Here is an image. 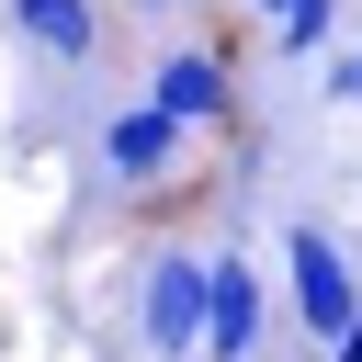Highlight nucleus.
Returning a JSON list of instances; mask_svg holds the SVG:
<instances>
[{"label":"nucleus","mask_w":362,"mask_h":362,"mask_svg":"<svg viewBox=\"0 0 362 362\" xmlns=\"http://www.w3.org/2000/svg\"><path fill=\"white\" fill-rule=\"evenodd\" d=\"M136 339L158 351V362H204V260H147V283H136Z\"/></svg>","instance_id":"3"},{"label":"nucleus","mask_w":362,"mask_h":362,"mask_svg":"<svg viewBox=\"0 0 362 362\" xmlns=\"http://www.w3.org/2000/svg\"><path fill=\"white\" fill-rule=\"evenodd\" d=\"M328 102H362V45H339V57H328Z\"/></svg>","instance_id":"8"},{"label":"nucleus","mask_w":362,"mask_h":362,"mask_svg":"<svg viewBox=\"0 0 362 362\" xmlns=\"http://www.w3.org/2000/svg\"><path fill=\"white\" fill-rule=\"evenodd\" d=\"M181 147H192V124H181V113H158V102H124V113H102V136H90V170H102L113 192H170V181H181Z\"/></svg>","instance_id":"1"},{"label":"nucleus","mask_w":362,"mask_h":362,"mask_svg":"<svg viewBox=\"0 0 362 362\" xmlns=\"http://www.w3.org/2000/svg\"><path fill=\"white\" fill-rule=\"evenodd\" d=\"M249 351H260V272L204 260V362H249Z\"/></svg>","instance_id":"5"},{"label":"nucleus","mask_w":362,"mask_h":362,"mask_svg":"<svg viewBox=\"0 0 362 362\" xmlns=\"http://www.w3.org/2000/svg\"><path fill=\"white\" fill-rule=\"evenodd\" d=\"M339 11H351V0H283V11H272V45H283V57H328Z\"/></svg>","instance_id":"7"},{"label":"nucleus","mask_w":362,"mask_h":362,"mask_svg":"<svg viewBox=\"0 0 362 362\" xmlns=\"http://www.w3.org/2000/svg\"><path fill=\"white\" fill-rule=\"evenodd\" d=\"M249 11H283V0H249Z\"/></svg>","instance_id":"11"},{"label":"nucleus","mask_w":362,"mask_h":362,"mask_svg":"<svg viewBox=\"0 0 362 362\" xmlns=\"http://www.w3.org/2000/svg\"><path fill=\"white\" fill-rule=\"evenodd\" d=\"M147 102L181 113V124H226V113H238V79H226L215 45H170V57L147 68Z\"/></svg>","instance_id":"4"},{"label":"nucleus","mask_w":362,"mask_h":362,"mask_svg":"<svg viewBox=\"0 0 362 362\" xmlns=\"http://www.w3.org/2000/svg\"><path fill=\"white\" fill-rule=\"evenodd\" d=\"M11 23H23V45H45V57H102V11L90 0H11Z\"/></svg>","instance_id":"6"},{"label":"nucleus","mask_w":362,"mask_h":362,"mask_svg":"<svg viewBox=\"0 0 362 362\" xmlns=\"http://www.w3.org/2000/svg\"><path fill=\"white\" fill-rule=\"evenodd\" d=\"M283 283H294V328H305V339H328V328L362 305V272H351V249H339L328 226H283Z\"/></svg>","instance_id":"2"},{"label":"nucleus","mask_w":362,"mask_h":362,"mask_svg":"<svg viewBox=\"0 0 362 362\" xmlns=\"http://www.w3.org/2000/svg\"><path fill=\"white\" fill-rule=\"evenodd\" d=\"M136 11H181V0H136Z\"/></svg>","instance_id":"10"},{"label":"nucleus","mask_w":362,"mask_h":362,"mask_svg":"<svg viewBox=\"0 0 362 362\" xmlns=\"http://www.w3.org/2000/svg\"><path fill=\"white\" fill-rule=\"evenodd\" d=\"M317 351H328V362H362V305H351V317H339V328H328Z\"/></svg>","instance_id":"9"}]
</instances>
